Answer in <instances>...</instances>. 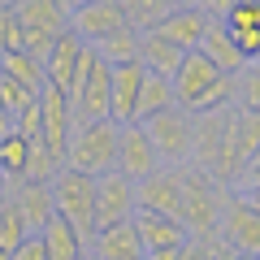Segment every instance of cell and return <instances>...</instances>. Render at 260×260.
Instances as JSON below:
<instances>
[{"label": "cell", "instance_id": "cell-1", "mask_svg": "<svg viewBox=\"0 0 260 260\" xmlns=\"http://www.w3.org/2000/svg\"><path fill=\"white\" fill-rule=\"evenodd\" d=\"M117 121H83L74 126L70 143H65V169L74 174H87V178H100V174H113L117 165Z\"/></svg>", "mask_w": 260, "mask_h": 260}, {"label": "cell", "instance_id": "cell-2", "mask_svg": "<svg viewBox=\"0 0 260 260\" xmlns=\"http://www.w3.org/2000/svg\"><path fill=\"white\" fill-rule=\"evenodd\" d=\"M109 74H113V65H104L91 48H83V61H78V70H74V83L65 87L74 126L109 117Z\"/></svg>", "mask_w": 260, "mask_h": 260}, {"label": "cell", "instance_id": "cell-3", "mask_svg": "<svg viewBox=\"0 0 260 260\" xmlns=\"http://www.w3.org/2000/svg\"><path fill=\"white\" fill-rule=\"evenodd\" d=\"M52 208H56V217H65V221L74 225V234L83 243H91V234H95V221H91L95 178L74 174V169H56V178H52Z\"/></svg>", "mask_w": 260, "mask_h": 260}, {"label": "cell", "instance_id": "cell-4", "mask_svg": "<svg viewBox=\"0 0 260 260\" xmlns=\"http://www.w3.org/2000/svg\"><path fill=\"white\" fill-rule=\"evenodd\" d=\"M182 174V204H178V221L186 225V234L195 239H213L217 234V217L221 204L213 195V178L204 169H178Z\"/></svg>", "mask_w": 260, "mask_h": 260}, {"label": "cell", "instance_id": "cell-5", "mask_svg": "<svg viewBox=\"0 0 260 260\" xmlns=\"http://www.w3.org/2000/svg\"><path fill=\"white\" fill-rule=\"evenodd\" d=\"M247 165H256V113L230 109L225 113V130H221V156H217L213 174L234 186V178Z\"/></svg>", "mask_w": 260, "mask_h": 260}, {"label": "cell", "instance_id": "cell-6", "mask_svg": "<svg viewBox=\"0 0 260 260\" xmlns=\"http://www.w3.org/2000/svg\"><path fill=\"white\" fill-rule=\"evenodd\" d=\"M139 126H143V135L152 139L160 165L178 169L186 156H191V113H186V109H178V104H174V109L156 113V117L139 121Z\"/></svg>", "mask_w": 260, "mask_h": 260}, {"label": "cell", "instance_id": "cell-7", "mask_svg": "<svg viewBox=\"0 0 260 260\" xmlns=\"http://www.w3.org/2000/svg\"><path fill=\"white\" fill-rule=\"evenodd\" d=\"M74 135V113H70V100L56 87H44L39 91V143L48 148V156L65 169V143Z\"/></svg>", "mask_w": 260, "mask_h": 260}, {"label": "cell", "instance_id": "cell-8", "mask_svg": "<svg viewBox=\"0 0 260 260\" xmlns=\"http://www.w3.org/2000/svg\"><path fill=\"white\" fill-rule=\"evenodd\" d=\"M217 230L225 239V251H239V256H256L260 247V217H256V200L251 195H234L230 204L217 217Z\"/></svg>", "mask_w": 260, "mask_h": 260}, {"label": "cell", "instance_id": "cell-9", "mask_svg": "<svg viewBox=\"0 0 260 260\" xmlns=\"http://www.w3.org/2000/svg\"><path fill=\"white\" fill-rule=\"evenodd\" d=\"M113 169L126 182H143V178H152L160 169V156H156V148H152V139L143 135L139 121H130V126L117 130V165Z\"/></svg>", "mask_w": 260, "mask_h": 260}, {"label": "cell", "instance_id": "cell-10", "mask_svg": "<svg viewBox=\"0 0 260 260\" xmlns=\"http://www.w3.org/2000/svg\"><path fill=\"white\" fill-rule=\"evenodd\" d=\"M217 78H221V74H217L200 52H186L182 65L174 70V78H169V87H174V104L186 109V113H195L200 104H204V95L217 87Z\"/></svg>", "mask_w": 260, "mask_h": 260}, {"label": "cell", "instance_id": "cell-11", "mask_svg": "<svg viewBox=\"0 0 260 260\" xmlns=\"http://www.w3.org/2000/svg\"><path fill=\"white\" fill-rule=\"evenodd\" d=\"M130 217H135V182H126L117 169H113V174H100L95 178V208H91L95 230L130 221Z\"/></svg>", "mask_w": 260, "mask_h": 260}, {"label": "cell", "instance_id": "cell-12", "mask_svg": "<svg viewBox=\"0 0 260 260\" xmlns=\"http://www.w3.org/2000/svg\"><path fill=\"white\" fill-rule=\"evenodd\" d=\"M126 26V13H121V0H87L83 9L70 13V30H74L78 39H83L87 48L100 44L104 35H113V30Z\"/></svg>", "mask_w": 260, "mask_h": 260}, {"label": "cell", "instance_id": "cell-13", "mask_svg": "<svg viewBox=\"0 0 260 260\" xmlns=\"http://www.w3.org/2000/svg\"><path fill=\"white\" fill-rule=\"evenodd\" d=\"M5 200L22 213L26 234H39L56 217V208H52V182H26V178H18V182H9V195H5Z\"/></svg>", "mask_w": 260, "mask_h": 260}, {"label": "cell", "instance_id": "cell-14", "mask_svg": "<svg viewBox=\"0 0 260 260\" xmlns=\"http://www.w3.org/2000/svg\"><path fill=\"white\" fill-rule=\"evenodd\" d=\"M178 204H182V174H178V169L165 165V169H156L152 178L135 182V208L178 217Z\"/></svg>", "mask_w": 260, "mask_h": 260}, {"label": "cell", "instance_id": "cell-15", "mask_svg": "<svg viewBox=\"0 0 260 260\" xmlns=\"http://www.w3.org/2000/svg\"><path fill=\"white\" fill-rule=\"evenodd\" d=\"M204 26H208L204 5H182V9H169L165 18L152 26V35H160L165 44L182 48V52H195V48H200V35H204Z\"/></svg>", "mask_w": 260, "mask_h": 260}, {"label": "cell", "instance_id": "cell-16", "mask_svg": "<svg viewBox=\"0 0 260 260\" xmlns=\"http://www.w3.org/2000/svg\"><path fill=\"white\" fill-rule=\"evenodd\" d=\"M130 225H135V234H139V247H143V256H148V251H165V247H182V243L191 239V234H186V225L178 221V217L148 213V208H135Z\"/></svg>", "mask_w": 260, "mask_h": 260}, {"label": "cell", "instance_id": "cell-17", "mask_svg": "<svg viewBox=\"0 0 260 260\" xmlns=\"http://www.w3.org/2000/svg\"><path fill=\"white\" fill-rule=\"evenodd\" d=\"M195 52L204 56V61L213 65L217 74H243V70L251 65L247 56H243L239 48H234L230 30H225L217 18H208V26H204V35H200V48H195Z\"/></svg>", "mask_w": 260, "mask_h": 260}, {"label": "cell", "instance_id": "cell-18", "mask_svg": "<svg viewBox=\"0 0 260 260\" xmlns=\"http://www.w3.org/2000/svg\"><path fill=\"white\" fill-rule=\"evenodd\" d=\"M83 48L87 44L74 35V30L56 35V44L48 48V56H44V83L56 87V91H65V87L74 83V70H78V61H83Z\"/></svg>", "mask_w": 260, "mask_h": 260}, {"label": "cell", "instance_id": "cell-19", "mask_svg": "<svg viewBox=\"0 0 260 260\" xmlns=\"http://www.w3.org/2000/svg\"><path fill=\"white\" fill-rule=\"evenodd\" d=\"M87 256H91V260H143V247H139L135 225H130V221H117V225H104V230L91 234Z\"/></svg>", "mask_w": 260, "mask_h": 260}, {"label": "cell", "instance_id": "cell-20", "mask_svg": "<svg viewBox=\"0 0 260 260\" xmlns=\"http://www.w3.org/2000/svg\"><path fill=\"white\" fill-rule=\"evenodd\" d=\"M13 18H18V26L26 30V35H65L70 30V18L61 13V5L56 0H22V5H13Z\"/></svg>", "mask_w": 260, "mask_h": 260}, {"label": "cell", "instance_id": "cell-21", "mask_svg": "<svg viewBox=\"0 0 260 260\" xmlns=\"http://www.w3.org/2000/svg\"><path fill=\"white\" fill-rule=\"evenodd\" d=\"M39 243H44L48 260H83L87 256V243L74 234V225L65 221V217H52V221L39 230Z\"/></svg>", "mask_w": 260, "mask_h": 260}, {"label": "cell", "instance_id": "cell-22", "mask_svg": "<svg viewBox=\"0 0 260 260\" xmlns=\"http://www.w3.org/2000/svg\"><path fill=\"white\" fill-rule=\"evenodd\" d=\"M182 48H174V44H165L160 35H143L139 39V65L148 70V74H160V78H174V70L182 65Z\"/></svg>", "mask_w": 260, "mask_h": 260}, {"label": "cell", "instance_id": "cell-23", "mask_svg": "<svg viewBox=\"0 0 260 260\" xmlns=\"http://www.w3.org/2000/svg\"><path fill=\"white\" fill-rule=\"evenodd\" d=\"M0 74H5V78H13L18 87H26L30 95H39V91L48 87V83H44V61L26 56L22 48H13V52H5V56H0Z\"/></svg>", "mask_w": 260, "mask_h": 260}, {"label": "cell", "instance_id": "cell-24", "mask_svg": "<svg viewBox=\"0 0 260 260\" xmlns=\"http://www.w3.org/2000/svg\"><path fill=\"white\" fill-rule=\"evenodd\" d=\"M165 109H174V87H169V78L143 74L139 100H135V121H148V117H156V113H165Z\"/></svg>", "mask_w": 260, "mask_h": 260}, {"label": "cell", "instance_id": "cell-25", "mask_svg": "<svg viewBox=\"0 0 260 260\" xmlns=\"http://www.w3.org/2000/svg\"><path fill=\"white\" fill-rule=\"evenodd\" d=\"M139 39L143 35L135 26H121V30H113V35H104L91 52L100 56L104 65H126V61H139Z\"/></svg>", "mask_w": 260, "mask_h": 260}, {"label": "cell", "instance_id": "cell-26", "mask_svg": "<svg viewBox=\"0 0 260 260\" xmlns=\"http://www.w3.org/2000/svg\"><path fill=\"white\" fill-rule=\"evenodd\" d=\"M26 152H30V139H22L18 130L0 139V178L5 182H18L22 169H26Z\"/></svg>", "mask_w": 260, "mask_h": 260}, {"label": "cell", "instance_id": "cell-27", "mask_svg": "<svg viewBox=\"0 0 260 260\" xmlns=\"http://www.w3.org/2000/svg\"><path fill=\"white\" fill-rule=\"evenodd\" d=\"M165 0H121V13H126V26H135L139 35H148L160 18H165Z\"/></svg>", "mask_w": 260, "mask_h": 260}, {"label": "cell", "instance_id": "cell-28", "mask_svg": "<svg viewBox=\"0 0 260 260\" xmlns=\"http://www.w3.org/2000/svg\"><path fill=\"white\" fill-rule=\"evenodd\" d=\"M221 22L230 35H243V30H260V0H234L230 9L221 13Z\"/></svg>", "mask_w": 260, "mask_h": 260}, {"label": "cell", "instance_id": "cell-29", "mask_svg": "<svg viewBox=\"0 0 260 260\" xmlns=\"http://www.w3.org/2000/svg\"><path fill=\"white\" fill-rule=\"evenodd\" d=\"M56 160L48 156V148L39 139H30V152H26V169H22V178H26V182H52L56 178Z\"/></svg>", "mask_w": 260, "mask_h": 260}, {"label": "cell", "instance_id": "cell-30", "mask_svg": "<svg viewBox=\"0 0 260 260\" xmlns=\"http://www.w3.org/2000/svg\"><path fill=\"white\" fill-rule=\"evenodd\" d=\"M22 239H26V221H22V213L9 204V200H0V251H13Z\"/></svg>", "mask_w": 260, "mask_h": 260}, {"label": "cell", "instance_id": "cell-31", "mask_svg": "<svg viewBox=\"0 0 260 260\" xmlns=\"http://www.w3.org/2000/svg\"><path fill=\"white\" fill-rule=\"evenodd\" d=\"M30 100H39V95H30L26 87H18V83H13V78H5V74H0V104H5V109H9L13 117H18V113L26 109Z\"/></svg>", "mask_w": 260, "mask_h": 260}, {"label": "cell", "instance_id": "cell-32", "mask_svg": "<svg viewBox=\"0 0 260 260\" xmlns=\"http://www.w3.org/2000/svg\"><path fill=\"white\" fill-rule=\"evenodd\" d=\"M13 48H22V26H18L9 5H0V56L13 52Z\"/></svg>", "mask_w": 260, "mask_h": 260}, {"label": "cell", "instance_id": "cell-33", "mask_svg": "<svg viewBox=\"0 0 260 260\" xmlns=\"http://www.w3.org/2000/svg\"><path fill=\"white\" fill-rule=\"evenodd\" d=\"M256 78H260V74H256V61H251L247 74L239 78V83H243V113H256V109H260V83H256Z\"/></svg>", "mask_w": 260, "mask_h": 260}, {"label": "cell", "instance_id": "cell-34", "mask_svg": "<svg viewBox=\"0 0 260 260\" xmlns=\"http://www.w3.org/2000/svg\"><path fill=\"white\" fill-rule=\"evenodd\" d=\"M9 260H48V251H44V243H39V234H26V239L9 251Z\"/></svg>", "mask_w": 260, "mask_h": 260}, {"label": "cell", "instance_id": "cell-35", "mask_svg": "<svg viewBox=\"0 0 260 260\" xmlns=\"http://www.w3.org/2000/svg\"><path fill=\"white\" fill-rule=\"evenodd\" d=\"M182 247H186V243H182ZM182 247H165V251H148V256H143V260H178V256H182Z\"/></svg>", "mask_w": 260, "mask_h": 260}, {"label": "cell", "instance_id": "cell-36", "mask_svg": "<svg viewBox=\"0 0 260 260\" xmlns=\"http://www.w3.org/2000/svg\"><path fill=\"white\" fill-rule=\"evenodd\" d=\"M5 135H13V113L0 104V139H5Z\"/></svg>", "mask_w": 260, "mask_h": 260}, {"label": "cell", "instance_id": "cell-37", "mask_svg": "<svg viewBox=\"0 0 260 260\" xmlns=\"http://www.w3.org/2000/svg\"><path fill=\"white\" fill-rule=\"evenodd\" d=\"M5 195H9V182H5V178H0V200H5Z\"/></svg>", "mask_w": 260, "mask_h": 260}, {"label": "cell", "instance_id": "cell-38", "mask_svg": "<svg viewBox=\"0 0 260 260\" xmlns=\"http://www.w3.org/2000/svg\"><path fill=\"white\" fill-rule=\"evenodd\" d=\"M0 5H9V9H13V5H22V0H0Z\"/></svg>", "mask_w": 260, "mask_h": 260}, {"label": "cell", "instance_id": "cell-39", "mask_svg": "<svg viewBox=\"0 0 260 260\" xmlns=\"http://www.w3.org/2000/svg\"><path fill=\"white\" fill-rule=\"evenodd\" d=\"M0 260H9V251H0Z\"/></svg>", "mask_w": 260, "mask_h": 260}, {"label": "cell", "instance_id": "cell-40", "mask_svg": "<svg viewBox=\"0 0 260 260\" xmlns=\"http://www.w3.org/2000/svg\"><path fill=\"white\" fill-rule=\"evenodd\" d=\"M83 260H91V256H83Z\"/></svg>", "mask_w": 260, "mask_h": 260}]
</instances>
